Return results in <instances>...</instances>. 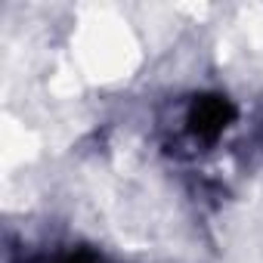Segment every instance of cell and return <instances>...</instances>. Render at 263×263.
<instances>
[{
  "mask_svg": "<svg viewBox=\"0 0 263 263\" xmlns=\"http://www.w3.org/2000/svg\"><path fill=\"white\" fill-rule=\"evenodd\" d=\"M232 118L235 105L226 96H198L186 108V134L198 143H214Z\"/></svg>",
  "mask_w": 263,
  "mask_h": 263,
  "instance_id": "1",
  "label": "cell"
}]
</instances>
